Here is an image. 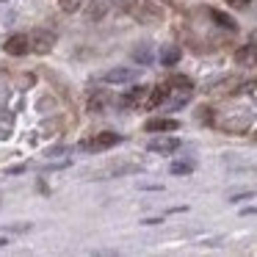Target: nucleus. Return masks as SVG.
<instances>
[{
	"label": "nucleus",
	"mask_w": 257,
	"mask_h": 257,
	"mask_svg": "<svg viewBox=\"0 0 257 257\" xmlns=\"http://www.w3.org/2000/svg\"><path fill=\"white\" fill-rule=\"evenodd\" d=\"M136 78H139V69H130V67L105 72V83H130V80H136Z\"/></svg>",
	"instance_id": "obj_5"
},
{
	"label": "nucleus",
	"mask_w": 257,
	"mask_h": 257,
	"mask_svg": "<svg viewBox=\"0 0 257 257\" xmlns=\"http://www.w3.org/2000/svg\"><path fill=\"white\" fill-rule=\"evenodd\" d=\"M254 196V191H246V194H235V196H229V202H243V199H251Z\"/></svg>",
	"instance_id": "obj_14"
},
{
	"label": "nucleus",
	"mask_w": 257,
	"mask_h": 257,
	"mask_svg": "<svg viewBox=\"0 0 257 257\" xmlns=\"http://www.w3.org/2000/svg\"><path fill=\"white\" fill-rule=\"evenodd\" d=\"M227 3H229V6H235V9H243L249 0H227Z\"/></svg>",
	"instance_id": "obj_15"
},
{
	"label": "nucleus",
	"mask_w": 257,
	"mask_h": 257,
	"mask_svg": "<svg viewBox=\"0 0 257 257\" xmlns=\"http://www.w3.org/2000/svg\"><path fill=\"white\" fill-rule=\"evenodd\" d=\"M180 122L177 119H150L147 122V130L150 133H172V130H177Z\"/></svg>",
	"instance_id": "obj_7"
},
{
	"label": "nucleus",
	"mask_w": 257,
	"mask_h": 257,
	"mask_svg": "<svg viewBox=\"0 0 257 257\" xmlns=\"http://www.w3.org/2000/svg\"><path fill=\"white\" fill-rule=\"evenodd\" d=\"M180 150V141L172 139V136H161V139L150 141V152H161V155H172V152Z\"/></svg>",
	"instance_id": "obj_4"
},
{
	"label": "nucleus",
	"mask_w": 257,
	"mask_h": 257,
	"mask_svg": "<svg viewBox=\"0 0 257 257\" xmlns=\"http://www.w3.org/2000/svg\"><path fill=\"white\" fill-rule=\"evenodd\" d=\"M119 141H122V136H116V133H100L97 139H91V141H83V150H108V147H116Z\"/></svg>",
	"instance_id": "obj_3"
},
{
	"label": "nucleus",
	"mask_w": 257,
	"mask_h": 257,
	"mask_svg": "<svg viewBox=\"0 0 257 257\" xmlns=\"http://www.w3.org/2000/svg\"><path fill=\"white\" fill-rule=\"evenodd\" d=\"M210 14H213V20H216V23L221 25V28H229V31L235 28V23H232V20L227 17V14H221V12H210Z\"/></svg>",
	"instance_id": "obj_13"
},
{
	"label": "nucleus",
	"mask_w": 257,
	"mask_h": 257,
	"mask_svg": "<svg viewBox=\"0 0 257 257\" xmlns=\"http://www.w3.org/2000/svg\"><path fill=\"white\" fill-rule=\"evenodd\" d=\"M53 45H56V36L50 31H34L31 34V50L34 53H50Z\"/></svg>",
	"instance_id": "obj_1"
},
{
	"label": "nucleus",
	"mask_w": 257,
	"mask_h": 257,
	"mask_svg": "<svg viewBox=\"0 0 257 257\" xmlns=\"http://www.w3.org/2000/svg\"><path fill=\"white\" fill-rule=\"evenodd\" d=\"M3 47H6L9 56H25V53H31V36L28 34H17V36H12Z\"/></svg>",
	"instance_id": "obj_2"
},
{
	"label": "nucleus",
	"mask_w": 257,
	"mask_h": 257,
	"mask_svg": "<svg viewBox=\"0 0 257 257\" xmlns=\"http://www.w3.org/2000/svg\"><path fill=\"white\" fill-rule=\"evenodd\" d=\"M235 58H238V64H240V67H249V64H254V61H257V47H254V45L240 47V50H238V56H235Z\"/></svg>",
	"instance_id": "obj_10"
},
{
	"label": "nucleus",
	"mask_w": 257,
	"mask_h": 257,
	"mask_svg": "<svg viewBox=\"0 0 257 257\" xmlns=\"http://www.w3.org/2000/svg\"><path fill=\"white\" fill-rule=\"evenodd\" d=\"M147 94H150V89H144V86H136L130 94L122 97V105H130V108H133V105H139V102H144Z\"/></svg>",
	"instance_id": "obj_9"
},
{
	"label": "nucleus",
	"mask_w": 257,
	"mask_h": 257,
	"mask_svg": "<svg viewBox=\"0 0 257 257\" xmlns=\"http://www.w3.org/2000/svg\"><path fill=\"white\" fill-rule=\"evenodd\" d=\"M194 172V163L191 161H174L172 163V174H191Z\"/></svg>",
	"instance_id": "obj_12"
},
{
	"label": "nucleus",
	"mask_w": 257,
	"mask_h": 257,
	"mask_svg": "<svg viewBox=\"0 0 257 257\" xmlns=\"http://www.w3.org/2000/svg\"><path fill=\"white\" fill-rule=\"evenodd\" d=\"M249 124H251V116H235V119H227V122H221V127L227 130V133H243Z\"/></svg>",
	"instance_id": "obj_8"
},
{
	"label": "nucleus",
	"mask_w": 257,
	"mask_h": 257,
	"mask_svg": "<svg viewBox=\"0 0 257 257\" xmlns=\"http://www.w3.org/2000/svg\"><path fill=\"white\" fill-rule=\"evenodd\" d=\"M161 61H163V67H174V64L180 61V47H166V50L161 53Z\"/></svg>",
	"instance_id": "obj_11"
},
{
	"label": "nucleus",
	"mask_w": 257,
	"mask_h": 257,
	"mask_svg": "<svg viewBox=\"0 0 257 257\" xmlns=\"http://www.w3.org/2000/svg\"><path fill=\"white\" fill-rule=\"evenodd\" d=\"M108 102H111V97H108V91H91L89 94V111L91 113H105L108 111Z\"/></svg>",
	"instance_id": "obj_6"
}]
</instances>
